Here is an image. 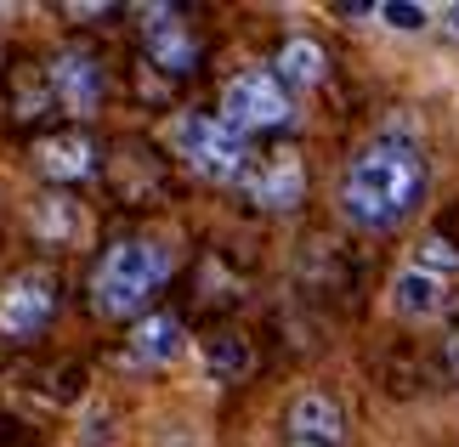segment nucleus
Here are the masks:
<instances>
[{
    "instance_id": "nucleus-1",
    "label": "nucleus",
    "mask_w": 459,
    "mask_h": 447,
    "mask_svg": "<svg viewBox=\"0 0 459 447\" xmlns=\"http://www.w3.org/2000/svg\"><path fill=\"white\" fill-rule=\"evenodd\" d=\"M431 165L409 136H380L341 170V216L363 232H397L420 216Z\"/></svg>"
},
{
    "instance_id": "nucleus-2",
    "label": "nucleus",
    "mask_w": 459,
    "mask_h": 447,
    "mask_svg": "<svg viewBox=\"0 0 459 447\" xmlns=\"http://www.w3.org/2000/svg\"><path fill=\"white\" fill-rule=\"evenodd\" d=\"M170 266H176V255L159 238H119L91 272L97 312L114 317V323H131V317L143 323V317H153V300L170 283Z\"/></svg>"
},
{
    "instance_id": "nucleus-3",
    "label": "nucleus",
    "mask_w": 459,
    "mask_h": 447,
    "mask_svg": "<svg viewBox=\"0 0 459 447\" xmlns=\"http://www.w3.org/2000/svg\"><path fill=\"white\" fill-rule=\"evenodd\" d=\"M165 142H170V153L182 159L193 176H204V182H216V187L238 182L244 165H250V148H244V136H238L221 114H204V108L176 114L170 131H165Z\"/></svg>"
},
{
    "instance_id": "nucleus-4",
    "label": "nucleus",
    "mask_w": 459,
    "mask_h": 447,
    "mask_svg": "<svg viewBox=\"0 0 459 447\" xmlns=\"http://www.w3.org/2000/svg\"><path fill=\"white\" fill-rule=\"evenodd\" d=\"M221 119L233 125L238 136L290 125V91H284V80H278L273 68H244V74H233V80L221 85Z\"/></svg>"
},
{
    "instance_id": "nucleus-5",
    "label": "nucleus",
    "mask_w": 459,
    "mask_h": 447,
    "mask_svg": "<svg viewBox=\"0 0 459 447\" xmlns=\"http://www.w3.org/2000/svg\"><path fill=\"white\" fill-rule=\"evenodd\" d=\"M57 317V278L51 266H23L0 283V340H34Z\"/></svg>"
},
{
    "instance_id": "nucleus-6",
    "label": "nucleus",
    "mask_w": 459,
    "mask_h": 447,
    "mask_svg": "<svg viewBox=\"0 0 459 447\" xmlns=\"http://www.w3.org/2000/svg\"><path fill=\"white\" fill-rule=\"evenodd\" d=\"M46 85H51V102H57L63 114H74V119L102 108V68H97V57L85 46H63L57 57H51V68H46Z\"/></svg>"
},
{
    "instance_id": "nucleus-7",
    "label": "nucleus",
    "mask_w": 459,
    "mask_h": 447,
    "mask_svg": "<svg viewBox=\"0 0 459 447\" xmlns=\"http://www.w3.org/2000/svg\"><path fill=\"white\" fill-rule=\"evenodd\" d=\"M284 447H346V408L329 391H301L284 414Z\"/></svg>"
},
{
    "instance_id": "nucleus-8",
    "label": "nucleus",
    "mask_w": 459,
    "mask_h": 447,
    "mask_svg": "<svg viewBox=\"0 0 459 447\" xmlns=\"http://www.w3.org/2000/svg\"><path fill=\"white\" fill-rule=\"evenodd\" d=\"M143 51H148V63H153L165 80H187L193 63H199V40H193V29L182 23V12H165V6L148 12V23H143Z\"/></svg>"
},
{
    "instance_id": "nucleus-9",
    "label": "nucleus",
    "mask_w": 459,
    "mask_h": 447,
    "mask_svg": "<svg viewBox=\"0 0 459 447\" xmlns=\"http://www.w3.org/2000/svg\"><path fill=\"white\" fill-rule=\"evenodd\" d=\"M34 170L46 176V182H91L97 176V142L80 131V125H68V131H51L34 142Z\"/></svg>"
},
{
    "instance_id": "nucleus-10",
    "label": "nucleus",
    "mask_w": 459,
    "mask_h": 447,
    "mask_svg": "<svg viewBox=\"0 0 459 447\" xmlns=\"http://www.w3.org/2000/svg\"><path fill=\"white\" fill-rule=\"evenodd\" d=\"M187 351V329L176 312H153L131 329V363H148V368H165Z\"/></svg>"
},
{
    "instance_id": "nucleus-11",
    "label": "nucleus",
    "mask_w": 459,
    "mask_h": 447,
    "mask_svg": "<svg viewBox=\"0 0 459 447\" xmlns=\"http://www.w3.org/2000/svg\"><path fill=\"white\" fill-rule=\"evenodd\" d=\"M385 295H392V312L397 317H437V312L448 306V283L431 278V272H420V266H403Z\"/></svg>"
},
{
    "instance_id": "nucleus-12",
    "label": "nucleus",
    "mask_w": 459,
    "mask_h": 447,
    "mask_svg": "<svg viewBox=\"0 0 459 447\" xmlns=\"http://www.w3.org/2000/svg\"><path fill=\"white\" fill-rule=\"evenodd\" d=\"M301 193H307V176H301V159H295V153H278L273 165L250 182V199L261 210H295Z\"/></svg>"
},
{
    "instance_id": "nucleus-13",
    "label": "nucleus",
    "mask_w": 459,
    "mask_h": 447,
    "mask_svg": "<svg viewBox=\"0 0 459 447\" xmlns=\"http://www.w3.org/2000/svg\"><path fill=\"white\" fill-rule=\"evenodd\" d=\"M329 74V57L324 46L307 40V34H295V40H284V51H278V80H284V91L295 85V91H317Z\"/></svg>"
},
{
    "instance_id": "nucleus-14",
    "label": "nucleus",
    "mask_w": 459,
    "mask_h": 447,
    "mask_svg": "<svg viewBox=\"0 0 459 447\" xmlns=\"http://www.w3.org/2000/svg\"><path fill=\"white\" fill-rule=\"evenodd\" d=\"M80 227H85L80 204H74V199H63V193H51V199L34 204V238H46V244H68Z\"/></svg>"
},
{
    "instance_id": "nucleus-15",
    "label": "nucleus",
    "mask_w": 459,
    "mask_h": 447,
    "mask_svg": "<svg viewBox=\"0 0 459 447\" xmlns=\"http://www.w3.org/2000/svg\"><path fill=\"white\" fill-rule=\"evenodd\" d=\"M204 363H210V374H227V380H233V374L250 368V346H244L238 334H210L204 340Z\"/></svg>"
},
{
    "instance_id": "nucleus-16",
    "label": "nucleus",
    "mask_w": 459,
    "mask_h": 447,
    "mask_svg": "<svg viewBox=\"0 0 459 447\" xmlns=\"http://www.w3.org/2000/svg\"><path fill=\"white\" fill-rule=\"evenodd\" d=\"M414 266H420V272H431V278H454L459 272V249L448 238H420Z\"/></svg>"
},
{
    "instance_id": "nucleus-17",
    "label": "nucleus",
    "mask_w": 459,
    "mask_h": 447,
    "mask_svg": "<svg viewBox=\"0 0 459 447\" xmlns=\"http://www.w3.org/2000/svg\"><path fill=\"white\" fill-rule=\"evenodd\" d=\"M375 17L385 29H397V34H420L431 23V12L426 6H414V0H385V6H375Z\"/></svg>"
},
{
    "instance_id": "nucleus-18",
    "label": "nucleus",
    "mask_w": 459,
    "mask_h": 447,
    "mask_svg": "<svg viewBox=\"0 0 459 447\" xmlns=\"http://www.w3.org/2000/svg\"><path fill=\"white\" fill-rule=\"evenodd\" d=\"M448 368L459 374V317H454V329H448Z\"/></svg>"
},
{
    "instance_id": "nucleus-19",
    "label": "nucleus",
    "mask_w": 459,
    "mask_h": 447,
    "mask_svg": "<svg viewBox=\"0 0 459 447\" xmlns=\"http://www.w3.org/2000/svg\"><path fill=\"white\" fill-rule=\"evenodd\" d=\"M443 29H448L454 40H459V0H454V6H443Z\"/></svg>"
}]
</instances>
